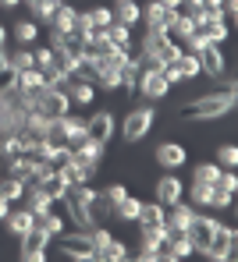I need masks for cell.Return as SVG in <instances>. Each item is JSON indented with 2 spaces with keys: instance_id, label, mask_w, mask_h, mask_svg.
<instances>
[{
  "instance_id": "obj_1",
  "label": "cell",
  "mask_w": 238,
  "mask_h": 262,
  "mask_svg": "<svg viewBox=\"0 0 238 262\" xmlns=\"http://www.w3.org/2000/svg\"><path fill=\"white\" fill-rule=\"evenodd\" d=\"M235 99H238L235 85H228L224 92H206V96H199V99H192V103L182 106V117H189V121H213V117H224V114L235 110Z\"/></svg>"
},
{
  "instance_id": "obj_2",
  "label": "cell",
  "mask_w": 238,
  "mask_h": 262,
  "mask_svg": "<svg viewBox=\"0 0 238 262\" xmlns=\"http://www.w3.org/2000/svg\"><path fill=\"white\" fill-rule=\"evenodd\" d=\"M32 110L47 114L50 121H53V117H64V114H71V96H68L64 89H39V92L32 96Z\"/></svg>"
},
{
  "instance_id": "obj_3",
  "label": "cell",
  "mask_w": 238,
  "mask_h": 262,
  "mask_svg": "<svg viewBox=\"0 0 238 262\" xmlns=\"http://www.w3.org/2000/svg\"><path fill=\"white\" fill-rule=\"evenodd\" d=\"M203 255L213 259V262H231L235 259V227L217 223V230H213V237H210V245H206Z\"/></svg>"
},
{
  "instance_id": "obj_4",
  "label": "cell",
  "mask_w": 238,
  "mask_h": 262,
  "mask_svg": "<svg viewBox=\"0 0 238 262\" xmlns=\"http://www.w3.org/2000/svg\"><path fill=\"white\" fill-rule=\"evenodd\" d=\"M18 241H22V252H18V255H22L25 262H43V259H47V248H50V241H53V237H50L47 230L36 223V227H32L29 234H22Z\"/></svg>"
},
{
  "instance_id": "obj_5",
  "label": "cell",
  "mask_w": 238,
  "mask_h": 262,
  "mask_svg": "<svg viewBox=\"0 0 238 262\" xmlns=\"http://www.w3.org/2000/svg\"><path fill=\"white\" fill-rule=\"evenodd\" d=\"M57 248L75 262H93L96 259V245L89 241V230H78V234H71V237H61Z\"/></svg>"
},
{
  "instance_id": "obj_6",
  "label": "cell",
  "mask_w": 238,
  "mask_h": 262,
  "mask_svg": "<svg viewBox=\"0 0 238 262\" xmlns=\"http://www.w3.org/2000/svg\"><path fill=\"white\" fill-rule=\"evenodd\" d=\"M153 117H156V110H153V106H135V110L125 117V128H121L125 142H139L146 131L153 128Z\"/></svg>"
},
{
  "instance_id": "obj_7",
  "label": "cell",
  "mask_w": 238,
  "mask_h": 262,
  "mask_svg": "<svg viewBox=\"0 0 238 262\" xmlns=\"http://www.w3.org/2000/svg\"><path fill=\"white\" fill-rule=\"evenodd\" d=\"M61 202L68 206V216H71V223H75L78 230H89V227H96V220H93V206H89V202H82L75 188H68Z\"/></svg>"
},
{
  "instance_id": "obj_8",
  "label": "cell",
  "mask_w": 238,
  "mask_h": 262,
  "mask_svg": "<svg viewBox=\"0 0 238 262\" xmlns=\"http://www.w3.org/2000/svg\"><path fill=\"white\" fill-rule=\"evenodd\" d=\"M217 223H221V220H213V216H199V213H195V220H192L189 227H185V237L192 241V248H195L199 255L206 252V245H210V237H213Z\"/></svg>"
},
{
  "instance_id": "obj_9",
  "label": "cell",
  "mask_w": 238,
  "mask_h": 262,
  "mask_svg": "<svg viewBox=\"0 0 238 262\" xmlns=\"http://www.w3.org/2000/svg\"><path fill=\"white\" fill-rule=\"evenodd\" d=\"M86 138L107 145V142L114 138V114H110V110H96L93 117L86 121Z\"/></svg>"
},
{
  "instance_id": "obj_10",
  "label": "cell",
  "mask_w": 238,
  "mask_h": 262,
  "mask_svg": "<svg viewBox=\"0 0 238 262\" xmlns=\"http://www.w3.org/2000/svg\"><path fill=\"white\" fill-rule=\"evenodd\" d=\"M167 82H164V75H160V68H146L143 75H139V92H143L146 99H164L167 96Z\"/></svg>"
},
{
  "instance_id": "obj_11",
  "label": "cell",
  "mask_w": 238,
  "mask_h": 262,
  "mask_svg": "<svg viewBox=\"0 0 238 262\" xmlns=\"http://www.w3.org/2000/svg\"><path fill=\"white\" fill-rule=\"evenodd\" d=\"M195 57H199V71H206L210 78H221V75H224V50H221V46L206 43Z\"/></svg>"
},
{
  "instance_id": "obj_12",
  "label": "cell",
  "mask_w": 238,
  "mask_h": 262,
  "mask_svg": "<svg viewBox=\"0 0 238 262\" xmlns=\"http://www.w3.org/2000/svg\"><path fill=\"white\" fill-rule=\"evenodd\" d=\"M185 160H189L185 145H178V142H160V145H156V163H160V167L178 170V167H185Z\"/></svg>"
},
{
  "instance_id": "obj_13",
  "label": "cell",
  "mask_w": 238,
  "mask_h": 262,
  "mask_svg": "<svg viewBox=\"0 0 238 262\" xmlns=\"http://www.w3.org/2000/svg\"><path fill=\"white\" fill-rule=\"evenodd\" d=\"M57 170H61V177H64V181H68V188H71V184H89V177L96 174V167L82 163V160H75V156H71V160H64Z\"/></svg>"
},
{
  "instance_id": "obj_14",
  "label": "cell",
  "mask_w": 238,
  "mask_h": 262,
  "mask_svg": "<svg viewBox=\"0 0 238 262\" xmlns=\"http://www.w3.org/2000/svg\"><path fill=\"white\" fill-rule=\"evenodd\" d=\"M192 220H195V209L185 206V202H174V206H167V230L171 234H185V227H189Z\"/></svg>"
},
{
  "instance_id": "obj_15",
  "label": "cell",
  "mask_w": 238,
  "mask_h": 262,
  "mask_svg": "<svg viewBox=\"0 0 238 262\" xmlns=\"http://www.w3.org/2000/svg\"><path fill=\"white\" fill-rule=\"evenodd\" d=\"M182 195H185V188H182V181L174 174L160 177V184H156V202L167 209V206H174V202H182Z\"/></svg>"
},
{
  "instance_id": "obj_16",
  "label": "cell",
  "mask_w": 238,
  "mask_h": 262,
  "mask_svg": "<svg viewBox=\"0 0 238 262\" xmlns=\"http://www.w3.org/2000/svg\"><path fill=\"white\" fill-rule=\"evenodd\" d=\"M32 188H39V191H43L47 199H53V202H61V199H64V191H68V181L61 177V170H53V174H47L43 181H36Z\"/></svg>"
},
{
  "instance_id": "obj_17",
  "label": "cell",
  "mask_w": 238,
  "mask_h": 262,
  "mask_svg": "<svg viewBox=\"0 0 238 262\" xmlns=\"http://www.w3.org/2000/svg\"><path fill=\"white\" fill-rule=\"evenodd\" d=\"M25 209L39 220V216H47L50 209H53V199H47L39 188H32V184H29V188H25Z\"/></svg>"
},
{
  "instance_id": "obj_18",
  "label": "cell",
  "mask_w": 238,
  "mask_h": 262,
  "mask_svg": "<svg viewBox=\"0 0 238 262\" xmlns=\"http://www.w3.org/2000/svg\"><path fill=\"white\" fill-rule=\"evenodd\" d=\"M103 152H107V145H103V142H89V138H86V142H78V145L71 149V156H75V160H82V163H89V167H96V163L103 160Z\"/></svg>"
},
{
  "instance_id": "obj_19",
  "label": "cell",
  "mask_w": 238,
  "mask_h": 262,
  "mask_svg": "<svg viewBox=\"0 0 238 262\" xmlns=\"http://www.w3.org/2000/svg\"><path fill=\"white\" fill-rule=\"evenodd\" d=\"M164 220H167V209H164L160 202H143V206H139V220H135V223H139V227H167Z\"/></svg>"
},
{
  "instance_id": "obj_20",
  "label": "cell",
  "mask_w": 238,
  "mask_h": 262,
  "mask_svg": "<svg viewBox=\"0 0 238 262\" xmlns=\"http://www.w3.org/2000/svg\"><path fill=\"white\" fill-rule=\"evenodd\" d=\"M4 223H7V230H11L14 237H22V234H29V230L36 227V216H32L29 209H11Z\"/></svg>"
},
{
  "instance_id": "obj_21",
  "label": "cell",
  "mask_w": 238,
  "mask_h": 262,
  "mask_svg": "<svg viewBox=\"0 0 238 262\" xmlns=\"http://www.w3.org/2000/svg\"><path fill=\"white\" fill-rule=\"evenodd\" d=\"M14 89H18V92H25V96H36L39 89H47V82H43V71H39V68H32V71H18Z\"/></svg>"
},
{
  "instance_id": "obj_22",
  "label": "cell",
  "mask_w": 238,
  "mask_h": 262,
  "mask_svg": "<svg viewBox=\"0 0 238 262\" xmlns=\"http://www.w3.org/2000/svg\"><path fill=\"white\" fill-rule=\"evenodd\" d=\"M4 163H7V174H11V177H18V181H25V184L32 181V167H36V160H32V156H25V152H22V156H7Z\"/></svg>"
},
{
  "instance_id": "obj_23",
  "label": "cell",
  "mask_w": 238,
  "mask_h": 262,
  "mask_svg": "<svg viewBox=\"0 0 238 262\" xmlns=\"http://www.w3.org/2000/svg\"><path fill=\"white\" fill-rule=\"evenodd\" d=\"M96 259L100 262H125V259H132V255H128V245H125V241H114V237H110V241H103V245L96 248Z\"/></svg>"
},
{
  "instance_id": "obj_24",
  "label": "cell",
  "mask_w": 238,
  "mask_h": 262,
  "mask_svg": "<svg viewBox=\"0 0 238 262\" xmlns=\"http://www.w3.org/2000/svg\"><path fill=\"white\" fill-rule=\"evenodd\" d=\"M96 32H100V29L93 25V14H89V11H75V29H71V36H75V39H82V43L89 46Z\"/></svg>"
},
{
  "instance_id": "obj_25",
  "label": "cell",
  "mask_w": 238,
  "mask_h": 262,
  "mask_svg": "<svg viewBox=\"0 0 238 262\" xmlns=\"http://www.w3.org/2000/svg\"><path fill=\"white\" fill-rule=\"evenodd\" d=\"M50 25H53V32H61V36H71V29H75V7H68V4H61V7L53 11V18H50Z\"/></svg>"
},
{
  "instance_id": "obj_26",
  "label": "cell",
  "mask_w": 238,
  "mask_h": 262,
  "mask_svg": "<svg viewBox=\"0 0 238 262\" xmlns=\"http://www.w3.org/2000/svg\"><path fill=\"white\" fill-rule=\"evenodd\" d=\"M25 181H18V177H0V199H7V202H18V199H25Z\"/></svg>"
},
{
  "instance_id": "obj_27",
  "label": "cell",
  "mask_w": 238,
  "mask_h": 262,
  "mask_svg": "<svg viewBox=\"0 0 238 262\" xmlns=\"http://www.w3.org/2000/svg\"><path fill=\"white\" fill-rule=\"evenodd\" d=\"M100 32H103L114 46H125V50L132 46V29H128V25H121V21H110V25H107V29H100Z\"/></svg>"
},
{
  "instance_id": "obj_28",
  "label": "cell",
  "mask_w": 238,
  "mask_h": 262,
  "mask_svg": "<svg viewBox=\"0 0 238 262\" xmlns=\"http://www.w3.org/2000/svg\"><path fill=\"white\" fill-rule=\"evenodd\" d=\"M139 206H143L139 199L125 195V199H121L117 206H110V209H114V216H117V220H125V223H135V220H139Z\"/></svg>"
},
{
  "instance_id": "obj_29",
  "label": "cell",
  "mask_w": 238,
  "mask_h": 262,
  "mask_svg": "<svg viewBox=\"0 0 238 262\" xmlns=\"http://www.w3.org/2000/svg\"><path fill=\"white\" fill-rule=\"evenodd\" d=\"M213 191H217V184H206V181H192L189 184V195L195 206H213Z\"/></svg>"
},
{
  "instance_id": "obj_30",
  "label": "cell",
  "mask_w": 238,
  "mask_h": 262,
  "mask_svg": "<svg viewBox=\"0 0 238 262\" xmlns=\"http://www.w3.org/2000/svg\"><path fill=\"white\" fill-rule=\"evenodd\" d=\"M7 60H11L14 71H32V68H36V53H32L29 46H18L14 53H7Z\"/></svg>"
},
{
  "instance_id": "obj_31",
  "label": "cell",
  "mask_w": 238,
  "mask_h": 262,
  "mask_svg": "<svg viewBox=\"0 0 238 262\" xmlns=\"http://www.w3.org/2000/svg\"><path fill=\"white\" fill-rule=\"evenodd\" d=\"M164 18H167V7L160 4V0H153L149 7L143 11V21H146V29H164ZM167 32V29H164Z\"/></svg>"
},
{
  "instance_id": "obj_32",
  "label": "cell",
  "mask_w": 238,
  "mask_h": 262,
  "mask_svg": "<svg viewBox=\"0 0 238 262\" xmlns=\"http://www.w3.org/2000/svg\"><path fill=\"white\" fill-rule=\"evenodd\" d=\"M114 21H121V25L135 29V25L143 21V11H139V4H121V7L114 11Z\"/></svg>"
},
{
  "instance_id": "obj_33",
  "label": "cell",
  "mask_w": 238,
  "mask_h": 262,
  "mask_svg": "<svg viewBox=\"0 0 238 262\" xmlns=\"http://www.w3.org/2000/svg\"><path fill=\"white\" fill-rule=\"evenodd\" d=\"M61 53H68L75 64H82L86 60V43L82 39H75V36H61V46H57Z\"/></svg>"
},
{
  "instance_id": "obj_34",
  "label": "cell",
  "mask_w": 238,
  "mask_h": 262,
  "mask_svg": "<svg viewBox=\"0 0 238 262\" xmlns=\"http://www.w3.org/2000/svg\"><path fill=\"white\" fill-rule=\"evenodd\" d=\"M36 36H39V21H18L14 25V43L18 46L36 43Z\"/></svg>"
},
{
  "instance_id": "obj_35",
  "label": "cell",
  "mask_w": 238,
  "mask_h": 262,
  "mask_svg": "<svg viewBox=\"0 0 238 262\" xmlns=\"http://www.w3.org/2000/svg\"><path fill=\"white\" fill-rule=\"evenodd\" d=\"M64 128H68V145H71V149H75L78 142H86V121H78V117L64 114Z\"/></svg>"
},
{
  "instance_id": "obj_36",
  "label": "cell",
  "mask_w": 238,
  "mask_h": 262,
  "mask_svg": "<svg viewBox=\"0 0 238 262\" xmlns=\"http://www.w3.org/2000/svg\"><path fill=\"white\" fill-rule=\"evenodd\" d=\"M224 174V167L221 163H199L195 170H192V181H206V184H217Z\"/></svg>"
},
{
  "instance_id": "obj_37",
  "label": "cell",
  "mask_w": 238,
  "mask_h": 262,
  "mask_svg": "<svg viewBox=\"0 0 238 262\" xmlns=\"http://www.w3.org/2000/svg\"><path fill=\"white\" fill-rule=\"evenodd\" d=\"M14 78H18V71L11 68V60H7V50L0 46V92L14 89Z\"/></svg>"
},
{
  "instance_id": "obj_38",
  "label": "cell",
  "mask_w": 238,
  "mask_h": 262,
  "mask_svg": "<svg viewBox=\"0 0 238 262\" xmlns=\"http://www.w3.org/2000/svg\"><path fill=\"white\" fill-rule=\"evenodd\" d=\"M195 32H199V29H195V21H192V14H182V18L174 21V29L167 32V36H171V39H182V43H185L189 36H195Z\"/></svg>"
},
{
  "instance_id": "obj_39",
  "label": "cell",
  "mask_w": 238,
  "mask_h": 262,
  "mask_svg": "<svg viewBox=\"0 0 238 262\" xmlns=\"http://www.w3.org/2000/svg\"><path fill=\"white\" fill-rule=\"evenodd\" d=\"M125 195H128V188H125V184H107L103 191H96V202H103V206H117Z\"/></svg>"
},
{
  "instance_id": "obj_40",
  "label": "cell",
  "mask_w": 238,
  "mask_h": 262,
  "mask_svg": "<svg viewBox=\"0 0 238 262\" xmlns=\"http://www.w3.org/2000/svg\"><path fill=\"white\" fill-rule=\"evenodd\" d=\"M174 68H178L182 82H185V78H195V75H199V57H195V53H182V57L174 60Z\"/></svg>"
},
{
  "instance_id": "obj_41",
  "label": "cell",
  "mask_w": 238,
  "mask_h": 262,
  "mask_svg": "<svg viewBox=\"0 0 238 262\" xmlns=\"http://www.w3.org/2000/svg\"><path fill=\"white\" fill-rule=\"evenodd\" d=\"M0 156H4V160H7V156H22V135H18V131H11V135L0 138Z\"/></svg>"
},
{
  "instance_id": "obj_42",
  "label": "cell",
  "mask_w": 238,
  "mask_h": 262,
  "mask_svg": "<svg viewBox=\"0 0 238 262\" xmlns=\"http://www.w3.org/2000/svg\"><path fill=\"white\" fill-rule=\"evenodd\" d=\"M217 163H221L224 170H235L238 167V149L231 145V142H224V145L217 149Z\"/></svg>"
},
{
  "instance_id": "obj_43",
  "label": "cell",
  "mask_w": 238,
  "mask_h": 262,
  "mask_svg": "<svg viewBox=\"0 0 238 262\" xmlns=\"http://www.w3.org/2000/svg\"><path fill=\"white\" fill-rule=\"evenodd\" d=\"M36 223H39V227H43V230H47L50 237H61V230H64V220L57 216V213H53V209H50L47 216H39V220H36Z\"/></svg>"
},
{
  "instance_id": "obj_44",
  "label": "cell",
  "mask_w": 238,
  "mask_h": 262,
  "mask_svg": "<svg viewBox=\"0 0 238 262\" xmlns=\"http://www.w3.org/2000/svg\"><path fill=\"white\" fill-rule=\"evenodd\" d=\"M93 85L107 89V92H110V89H117V85H121V68H110V71H103V75H100V78H96Z\"/></svg>"
},
{
  "instance_id": "obj_45",
  "label": "cell",
  "mask_w": 238,
  "mask_h": 262,
  "mask_svg": "<svg viewBox=\"0 0 238 262\" xmlns=\"http://www.w3.org/2000/svg\"><path fill=\"white\" fill-rule=\"evenodd\" d=\"M89 14H93V25H96V29H107V25L114 21V11H110V7H93Z\"/></svg>"
},
{
  "instance_id": "obj_46",
  "label": "cell",
  "mask_w": 238,
  "mask_h": 262,
  "mask_svg": "<svg viewBox=\"0 0 238 262\" xmlns=\"http://www.w3.org/2000/svg\"><path fill=\"white\" fill-rule=\"evenodd\" d=\"M64 160H71V145H53V152H50V163H53V167H61Z\"/></svg>"
},
{
  "instance_id": "obj_47",
  "label": "cell",
  "mask_w": 238,
  "mask_h": 262,
  "mask_svg": "<svg viewBox=\"0 0 238 262\" xmlns=\"http://www.w3.org/2000/svg\"><path fill=\"white\" fill-rule=\"evenodd\" d=\"M231 202H235L231 191H221V188L213 191V209H231Z\"/></svg>"
},
{
  "instance_id": "obj_48",
  "label": "cell",
  "mask_w": 238,
  "mask_h": 262,
  "mask_svg": "<svg viewBox=\"0 0 238 262\" xmlns=\"http://www.w3.org/2000/svg\"><path fill=\"white\" fill-rule=\"evenodd\" d=\"M217 188H221V191H231V195H235V188H238V177L231 174V170H224V174H221V181H217Z\"/></svg>"
},
{
  "instance_id": "obj_49",
  "label": "cell",
  "mask_w": 238,
  "mask_h": 262,
  "mask_svg": "<svg viewBox=\"0 0 238 262\" xmlns=\"http://www.w3.org/2000/svg\"><path fill=\"white\" fill-rule=\"evenodd\" d=\"M32 53H36V68H39V71L50 68V57H53V50H50V46H39V50H32Z\"/></svg>"
},
{
  "instance_id": "obj_50",
  "label": "cell",
  "mask_w": 238,
  "mask_h": 262,
  "mask_svg": "<svg viewBox=\"0 0 238 262\" xmlns=\"http://www.w3.org/2000/svg\"><path fill=\"white\" fill-rule=\"evenodd\" d=\"M160 75H164V82H167V85H178V82H182V75H178V68H174V64H164V68H160Z\"/></svg>"
},
{
  "instance_id": "obj_51",
  "label": "cell",
  "mask_w": 238,
  "mask_h": 262,
  "mask_svg": "<svg viewBox=\"0 0 238 262\" xmlns=\"http://www.w3.org/2000/svg\"><path fill=\"white\" fill-rule=\"evenodd\" d=\"M132 259H139V262H160V248H143V245H139V255H132Z\"/></svg>"
},
{
  "instance_id": "obj_52",
  "label": "cell",
  "mask_w": 238,
  "mask_h": 262,
  "mask_svg": "<svg viewBox=\"0 0 238 262\" xmlns=\"http://www.w3.org/2000/svg\"><path fill=\"white\" fill-rule=\"evenodd\" d=\"M7 213H11V202H7V199H0V223L7 220Z\"/></svg>"
},
{
  "instance_id": "obj_53",
  "label": "cell",
  "mask_w": 238,
  "mask_h": 262,
  "mask_svg": "<svg viewBox=\"0 0 238 262\" xmlns=\"http://www.w3.org/2000/svg\"><path fill=\"white\" fill-rule=\"evenodd\" d=\"M18 4H22V0H0V7H4V11H14Z\"/></svg>"
},
{
  "instance_id": "obj_54",
  "label": "cell",
  "mask_w": 238,
  "mask_h": 262,
  "mask_svg": "<svg viewBox=\"0 0 238 262\" xmlns=\"http://www.w3.org/2000/svg\"><path fill=\"white\" fill-rule=\"evenodd\" d=\"M160 4H164V7H174V11H178V7H182L185 0H160Z\"/></svg>"
},
{
  "instance_id": "obj_55",
  "label": "cell",
  "mask_w": 238,
  "mask_h": 262,
  "mask_svg": "<svg viewBox=\"0 0 238 262\" xmlns=\"http://www.w3.org/2000/svg\"><path fill=\"white\" fill-rule=\"evenodd\" d=\"M7 43V29H4V25H0V46Z\"/></svg>"
},
{
  "instance_id": "obj_56",
  "label": "cell",
  "mask_w": 238,
  "mask_h": 262,
  "mask_svg": "<svg viewBox=\"0 0 238 262\" xmlns=\"http://www.w3.org/2000/svg\"><path fill=\"white\" fill-rule=\"evenodd\" d=\"M114 4H117V7H121V4H135V0H114Z\"/></svg>"
},
{
  "instance_id": "obj_57",
  "label": "cell",
  "mask_w": 238,
  "mask_h": 262,
  "mask_svg": "<svg viewBox=\"0 0 238 262\" xmlns=\"http://www.w3.org/2000/svg\"><path fill=\"white\" fill-rule=\"evenodd\" d=\"M50 4H53V7H61V4H64V0H50Z\"/></svg>"
}]
</instances>
